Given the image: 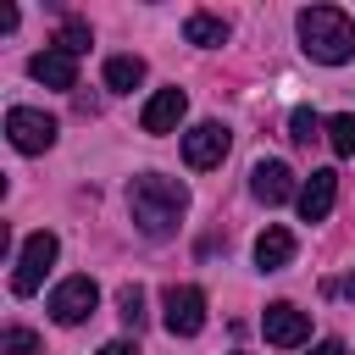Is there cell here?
I'll return each instance as SVG.
<instances>
[{"label": "cell", "mask_w": 355, "mask_h": 355, "mask_svg": "<svg viewBox=\"0 0 355 355\" xmlns=\"http://www.w3.org/2000/svg\"><path fill=\"white\" fill-rule=\"evenodd\" d=\"M183 211H189V189H183L178 178H166V172H139V178L128 183V216H133V227H139L144 239H172L178 222H183Z\"/></svg>", "instance_id": "obj_1"}, {"label": "cell", "mask_w": 355, "mask_h": 355, "mask_svg": "<svg viewBox=\"0 0 355 355\" xmlns=\"http://www.w3.org/2000/svg\"><path fill=\"white\" fill-rule=\"evenodd\" d=\"M294 28H300V44H305L311 61H322V67L355 61V22H349L338 6H305V11L294 17Z\"/></svg>", "instance_id": "obj_2"}, {"label": "cell", "mask_w": 355, "mask_h": 355, "mask_svg": "<svg viewBox=\"0 0 355 355\" xmlns=\"http://www.w3.org/2000/svg\"><path fill=\"white\" fill-rule=\"evenodd\" d=\"M55 255H61V244H55V233H50V227H39V233H28V239H22V250H17V272H11V294H17V300H28V294H39V283H44V272L55 266Z\"/></svg>", "instance_id": "obj_3"}, {"label": "cell", "mask_w": 355, "mask_h": 355, "mask_svg": "<svg viewBox=\"0 0 355 355\" xmlns=\"http://www.w3.org/2000/svg\"><path fill=\"white\" fill-rule=\"evenodd\" d=\"M161 322H166V333L172 338H194L200 327H205V288H194V283H172L166 294H161Z\"/></svg>", "instance_id": "obj_4"}, {"label": "cell", "mask_w": 355, "mask_h": 355, "mask_svg": "<svg viewBox=\"0 0 355 355\" xmlns=\"http://www.w3.org/2000/svg\"><path fill=\"white\" fill-rule=\"evenodd\" d=\"M6 139H11L22 155H39V150L55 144V116H44V111H33V105H11V111H6Z\"/></svg>", "instance_id": "obj_5"}, {"label": "cell", "mask_w": 355, "mask_h": 355, "mask_svg": "<svg viewBox=\"0 0 355 355\" xmlns=\"http://www.w3.org/2000/svg\"><path fill=\"white\" fill-rule=\"evenodd\" d=\"M94 305H100L94 277H61V283H55V294H50V316H55L61 327L89 322V316H94Z\"/></svg>", "instance_id": "obj_6"}, {"label": "cell", "mask_w": 355, "mask_h": 355, "mask_svg": "<svg viewBox=\"0 0 355 355\" xmlns=\"http://www.w3.org/2000/svg\"><path fill=\"white\" fill-rule=\"evenodd\" d=\"M227 144H233V128H227V122H200V128L183 133V161H189L194 172H211V166H222Z\"/></svg>", "instance_id": "obj_7"}, {"label": "cell", "mask_w": 355, "mask_h": 355, "mask_svg": "<svg viewBox=\"0 0 355 355\" xmlns=\"http://www.w3.org/2000/svg\"><path fill=\"white\" fill-rule=\"evenodd\" d=\"M261 327H266V344H277V349H300L311 338V316L300 305H288V300H272L266 316H261Z\"/></svg>", "instance_id": "obj_8"}, {"label": "cell", "mask_w": 355, "mask_h": 355, "mask_svg": "<svg viewBox=\"0 0 355 355\" xmlns=\"http://www.w3.org/2000/svg\"><path fill=\"white\" fill-rule=\"evenodd\" d=\"M28 72H33V83H44V89H78V55L61 50V44H44V50L28 61Z\"/></svg>", "instance_id": "obj_9"}, {"label": "cell", "mask_w": 355, "mask_h": 355, "mask_svg": "<svg viewBox=\"0 0 355 355\" xmlns=\"http://www.w3.org/2000/svg\"><path fill=\"white\" fill-rule=\"evenodd\" d=\"M183 111H189V94L172 83V89H155L150 100H144V111H139V128L144 133H172L178 122H183Z\"/></svg>", "instance_id": "obj_10"}, {"label": "cell", "mask_w": 355, "mask_h": 355, "mask_svg": "<svg viewBox=\"0 0 355 355\" xmlns=\"http://www.w3.org/2000/svg\"><path fill=\"white\" fill-rule=\"evenodd\" d=\"M250 194H255L261 205L300 200V189H294V172H288L283 161H255V172H250Z\"/></svg>", "instance_id": "obj_11"}, {"label": "cell", "mask_w": 355, "mask_h": 355, "mask_svg": "<svg viewBox=\"0 0 355 355\" xmlns=\"http://www.w3.org/2000/svg\"><path fill=\"white\" fill-rule=\"evenodd\" d=\"M333 200H338V172H311L305 183H300V216L305 222H327V211H333Z\"/></svg>", "instance_id": "obj_12"}, {"label": "cell", "mask_w": 355, "mask_h": 355, "mask_svg": "<svg viewBox=\"0 0 355 355\" xmlns=\"http://www.w3.org/2000/svg\"><path fill=\"white\" fill-rule=\"evenodd\" d=\"M294 261V233L288 227H266L261 239H255V266L261 272H283Z\"/></svg>", "instance_id": "obj_13"}, {"label": "cell", "mask_w": 355, "mask_h": 355, "mask_svg": "<svg viewBox=\"0 0 355 355\" xmlns=\"http://www.w3.org/2000/svg\"><path fill=\"white\" fill-rule=\"evenodd\" d=\"M183 39H189V44H200V50H216V44H227V22H222V17H211V11H189Z\"/></svg>", "instance_id": "obj_14"}, {"label": "cell", "mask_w": 355, "mask_h": 355, "mask_svg": "<svg viewBox=\"0 0 355 355\" xmlns=\"http://www.w3.org/2000/svg\"><path fill=\"white\" fill-rule=\"evenodd\" d=\"M139 83H144V61L139 55H111L105 61V89L111 94H133Z\"/></svg>", "instance_id": "obj_15"}, {"label": "cell", "mask_w": 355, "mask_h": 355, "mask_svg": "<svg viewBox=\"0 0 355 355\" xmlns=\"http://www.w3.org/2000/svg\"><path fill=\"white\" fill-rule=\"evenodd\" d=\"M322 133H327V122H322V116H316L311 105H300V111L288 116V139H294V144H305V150H311V144H316Z\"/></svg>", "instance_id": "obj_16"}, {"label": "cell", "mask_w": 355, "mask_h": 355, "mask_svg": "<svg viewBox=\"0 0 355 355\" xmlns=\"http://www.w3.org/2000/svg\"><path fill=\"white\" fill-rule=\"evenodd\" d=\"M55 44H61V50H72V55H83V50L94 44V33H89V22H83V17H67V22H61V33H55Z\"/></svg>", "instance_id": "obj_17"}, {"label": "cell", "mask_w": 355, "mask_h": 355, "mask_svg": "<svg viewBox=\"0 0 355 355\" xmlns=\"http://www.w3.org/2000/svg\"><path fill=\"white\" fill-rule=\"evenodd\" d=\"M44 344H39V333L33 327H6L0 333V355H39Z\"/></svg>", "instance_id": "obj_18"}, {"label": "cell", "mask_w": 355, "mask_h": 355, "mask_svg": "<svg viewBox=\"0 0 355 355\" xmlns=\"http://www.w3.org/2000/svg\"><path fill=\"white\" fill-rule=\"evenodd\" d=\"M327 144H333L338 155H355V111H338V116L327 122Z\"/></svg>", "instance_id": "obj_19"}, {"label": "cell", "mask_w": 355, "mask_h": 355, "mask_svg": "<svg viewBox=\"0 0 355 355\" xmlns=\"http://www.w3.org/2000/svg\"><path fill=\"white\" fill-rule=\"evenodd\" d=\"M116 316H122L128 327H139V322H144V288H139V283H128V288L116 294Z\"/></svg>", "instance_id": "obj_20"}, {"label": "cell", "mask_w": 355, "mask_h": 355, "mask_svg": "<svg viewBox=\"0 0 355 355\" xmlns=\"http://www.w3.org/2000/svg\"><path fill=\"white\" fill-rule=\"evenodd\" d=\"M100 355H139V344L133 338H111V344H100Z\"/></svg>", "instance_id": "obj_21"}, {"label": "cell", "mask_w": 355, "mask_h": 355, "mask_svg": "<svg viewBox=\"0 0 355 355\" xmlns=\"http://www.w3.org/2000/svg\"><path fill=\"white\" fill-rule=\"evenodd\" d=\"M311 355H344V344H338V338H322V344H316Z\"/></svg>", "instance_id": "obj_22"}, {"label": "cell", "mask_w": 355, "mask_h": 355, "mask_svg": "<svg viewBox=\"0 0 355 355\" xmlns=\"http://www.w3.org/2000/svg\"><path fill=\"white\" fill-rule=\"evenodd\" d=\"M344 294H349V300H355V272H349V283H344Z\"/></svg>", "instance_id": "obj_23"}]
</instances>
